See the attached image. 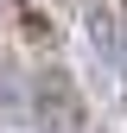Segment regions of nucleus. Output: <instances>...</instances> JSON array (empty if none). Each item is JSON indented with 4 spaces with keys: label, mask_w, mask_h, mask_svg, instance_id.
<instances>
[{
    "label": "nucleus",
    "mask_w": 127,
    "mask_h": 133,
    "mask_svg": "<svg viewBox=\"0 0 127 133\" xmlns=\"http://www.w3.org/2000/svg\"><path fill=\"white\" fill-rule=\"evenodd\" d=\"M32 121H38V133H89L83 82L63 63H38L32 70Z\"/></svg>",
    "instance_id": "obj_1"
},
{
    "label": "nucleus",
    "mask_w": 127,
    "mask_h": 133,
    "mask_svg": "<svg viewBox=\"0 0 127 133\" xmlns=\"http://www.w3.org/2000/svg\"><path fill=\"white\" fill-rule=\"evenodd\" d=\"M7 13H13V32H19L26 44H38V51H57V25L45 19L32 0H7Z\"/></svg>",
    "instance_id": "obj_2"
},
{
    "label": "nucleus",
    "mask_w": 127,
    "mask_h": 133,
    "mask_svg": "<svg viewBox=\"0 0 127 133\" xmlns=\"http://www.w3.org/2000/svg\"><path fill=\"white\" fill-rule=\"evenodd\" d=\"M121 51H127V0H121Z\"/></svg>",
    "instance_id": "obj_3"
},
{
    "label": "nucleus",
    "mask_w": 127,
    "mask_h": 133,
    "mask_svg": "<svg viewBox=\"0 0 127 133\" xmlns=\"http://www.w3.org/2000/svg\"><path fill=\"white\" fill-rule=\"evenodd\" d=\"M57 6H70V0H57Z\"/></svg>",
    "instance_id": "obj_4"
}]
</instances>
